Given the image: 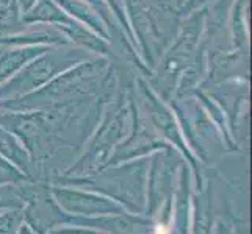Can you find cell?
<instances>
[{
  "mask_svg": "<svg viewBox=\"0 0 252 234\" xmlns=\"http://www.w3.org/2000/svg\"><path fill=\"white\" fill-rule=\"evenodd\" d=\"M157 234H168V228H164V227H157Z\"/></svg>",
  "mask_w": 252,
  "mask_h": 234,
  "instance_id": "1",
  "label": "cell"
}]
</instances>
